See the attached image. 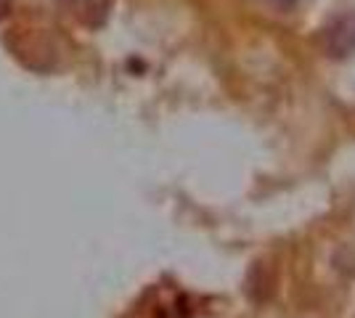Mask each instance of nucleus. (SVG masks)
I'll list each match as a JSON object with an SVG mask.
<instances>
[{
	"mask_svg": "<svg viewBox=\"0 0 355 318\" xmlns=\"http://www.w3.org/2000/svg\"><path fill=\"white\" fill-rule=\"evenodd\" d=\"M69 16H74L85 27H101L112 11L114 0H56Z\"/></svg>",
	"mask_w": 355,
	"mask_h": 318,
	"instance_id": "f03ea898",
	"label": "nucleus"
},
{
	"mask_svg": "<svg viewBox=\"0 0 355 318\" xmlns=\"http://www.w3.org/2000/svg\"><path fill=\"white\" fill-rule=\"evenodd\" d=\"M11 8H14V0H0V21L11 14Z\"/></svg>",
	"mask_w": 355,
	"mask_h": 318,
	"instance_id": "20e7f679",
	"label": "nucleus"
},
{
	"mask_svg": "<svg viewBox=\"0 0 355 318\" xmlns=\"http://www.w3.org/2000/svg\"><path fill=\"white\" fill-rule=\"evenodd\" d=\"M268 8H273V11H282V14H286V11H295L297 3L300 0H263Z\"/></svg>",
	"mask_w": 355,
	"mask_h": 318,
	"instance_id": "7ed1b4c3",
	"label": "nucleus"
},
{
	"mask_svg": "<svg viewBox=\"0 0 355 318\" xmlns=\"http://www.w3.org/2000/svg\"><path fill=\"white\" fill-rule=\"evenodd\" d=\"M321 43H324L326 56L331 59H347L355 53V14L334 16L321 32Z\"/></svg>",
	"mask_w": 355,
	"mask_h": 318,
	"instance_id": "f257e3e1",
	"label": "nucleus"
}]
</instances>
